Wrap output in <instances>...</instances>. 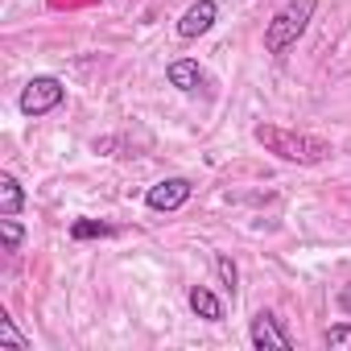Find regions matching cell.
Returning a JSON list of instances; mask_svg holds the SVG:
<instances>
[{"instance_id":"obj_4","label":"cell","mask_w":351,"mask_h":351,"mask_svg":"<svg viewBox=\"0 0 351 351\" xmlns=\"http://www.w3.org/2000/svg\"><path fill=\"white\" fill-rule=\"evenodd\" d=\"M248 339H252L256 351H289V347H293V335L285 330V322H281L273 310H261V314L252 318Z\"/></svg>"},{"instance_id":"obj_9","label":"cell","mask_w":351,"mask_h":351,"mask_svg":"<svg viewBox=\"0 0 351 351\" xmlns=\"http://www.w3.org/2000/svg\"><path fill=\"white\" fill-rule=\"evenodd\" d=\"M25 207V191L13 173H0V215H21Z\"/></svg>"},{"instance_id":"obj_2","label":"cell","mask_w":351,"mask_h":351,"mask_svg":"<svg viewBox=\"0 0 351 351\" xmlns=\"http://www.w3.org/2000/svg\"><path fill=\"white\" fill-rule=\"evenodd\" d=\"M314 9H318V0H289L285 9H277L273 21L265 25V50L269 54H285L289 46H298V38L314 21Z\"/></svg>"},{"instance_id":"obj_6","label":"cell","mask_w":351,"mask_h":351,"mask_svg":"<svg viewBox=\"0 0 351 351\" xmlns=\"http://www.w3.org/2000/svg\"><path fill=\"white\" fill-rule=\"evenodd\" d=\"M215 21H219V5H215V0H199V5H191V9L182 13V21H178V38L195 42V38H203Z\"/></svg>"},{"instance_id":"obj_14","label":"cell","mask_w":351,"mask_h":351,"mask_svg":"<svg viewBox=\"0 0 351 351\" xmlns=\"http://www.w3.org/2000/svg\"><path fill=\"white\" fill-rule=\"evenodd\" d=\"M322 343H326L330 351H351V322H339V326H326V335H322Z\"/></svg>"},{"instance_id":"obj_13","label":"cell","mask_w":351,"mask_h":351,"mask_svg":"<svg viewBox=\"0 0 351 351\" xmlns=\"http://www.w3.org/2000/svg\"><path fill=\"white\" fill-rule=\"evenodd\" d=\"M0 343H9V347H17V351H29V347H34V343L13 326V318H9V314H0Z\"/></svg>"},{"instance_id":"obj_7","label":"cell","mask_w":351,"mask_h":351,"mask_svg":"<svg viewBox=\"0 0 351 351\" xmlns=\"http://www.w3.org/2000/svg\"><path fill=\"white\" fill-rule=\"evenodd\" d=\"M165 79H169V87H178V91H186V95L207 91V71H203L195 58H173V62L165 66Z\"/></svg>"},{"instance_id":"obj_3","label":"cell","mask_w":351,"mask_h":351,"mask_svg":"<svg viewBox=\"0 0 351 351\" xmlns=\"http://www.w3.org/2000/svg\"><path fill=\"white\" fill-rule=\"evenodd\" d=\"M62 99H66L62 79H54V75H38V79H29L25 91H21V112H25V116H46V112H54Z\"/></svg>"},{"instance_id":"obj_10","label":"cell","mask_w":351,"mask_h":351,"mask_svg":"<svg viewBox=\"0 0 351 351\" xmlns=\"http://www.w3.org/2000/svg\"><path fill=\"white\" fill-rule=\"evenodd\" d=\"M108 236H116V228L112 223H99V219H75L71 223V240H108Z\"/></svg>"},{"instance_id":"obj_12","label":"cell","mask_w":351,"mask_h":351,"mask_svg":"<svg viewBox=\"0 0 351 351\" xmlns=\"http://www.w3.org/2000/svg\"><path fill=\"white\" fill-rule=\"evenodd\" d=\"M215 273H219V281H223V289L236 298V285H240V269H236V261L228 256V252H215Z\"/></svg>"},{"instance_id":"obj_15","label":"cell","mask_w":351,"mask_h":351,"mask_svg":"<svg viewBox=\"0 0 351 351\" xmlns=\"http://www.w3.org/2000/svg\"><path fill=\"white\" fill-rule=\"evenodd\" d=\"M335 302H339V310H343V314H347V318H351V285H343V289H339V298H335Z\"/></svg>"},{"instance_id":"obj_11","label":"cell","mask_w":351,"mask_h":351,"mask_svg":"<svg viewBox=\"0 0 351 351\" xmlns=\"http://www.w3.org/2000/svg\"><path fill=\"white\" fill-rule=\"evenodd\" d=\"M25 240V228L17 223V215H0V244H5V252H17Z\"/></svg>"},{"instance_id":"obj_8","label":"cell","mask_w":351,"mask_h":351,"mask_svg":"<svg viewBox=\"0 0 351 351\" xmlns=\"http://www.w3.org/2000/svg\"><path fill=\"white\" fill-rule=\"evenodd\" d=\"M186 302H191V310H195L203 322H223V302H219L207 285H191Z\"/></svg>"},{"instance_id":"obj_1","label":"cell","mask_w":351,"mask_h":351,"mask_svg":"<svg viewBox=\"0 0 351 351\" xmlns=\"http://www.w3.org/2000/svg\"><path fill=\"white\" fill-rule=\"evenodd\" d=\"M252 136H256V145H265V153H273L281 161H293V165H318V161L330 157V145L322 136L293 132V128H281V124H256Z\"/></svg>"},{"instance_id":"obj_5","label":"cell","mask_w":351,"mask_h":351,"mask_svg":"<svg viewBox=\"0 0 351 351\" xmlns=\"http://www.w3.org/2000/svg\"><path fill=\"white\" fill-rule=\"evenodd\" d=\"M191 195H195L191 178H161L157 186H149L145 207H149V211H178V207L191 203Z\"/></svg>"}]
</instances>
